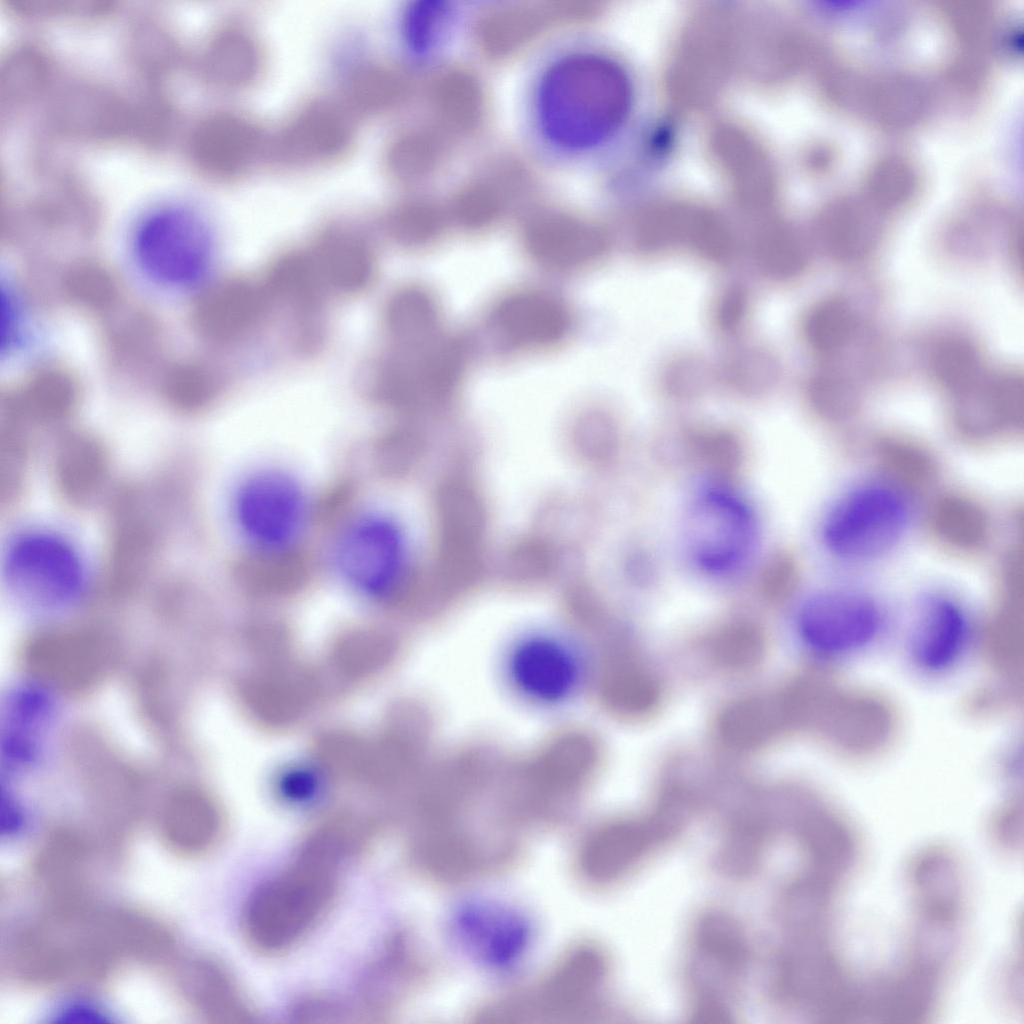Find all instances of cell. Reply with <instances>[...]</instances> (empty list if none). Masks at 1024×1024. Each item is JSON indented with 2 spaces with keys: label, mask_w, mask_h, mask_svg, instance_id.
Listing matches in <instances>:
<instances>
[{
  "label": "cell",
  "mask_w": 1024,
  "mask_h": 1024,
  "mask_svg": "<svg viewBox=\"0 0 1024 1024\" xmlns=\"http://www.w3.org/2000/svg\"><path fill=\"white\" fill-rule=\"evenodd\" d=\"M271 304H280L307 321L320 309L325 290L309 253H288L279 257L262 281Z\"/></svg>",
  "instance_id": "38"
},
{
  "label": "cell",
  "mask_w": 1024,
  "mask_h": 1024,
  "mask_svg": "<svg viewBox=\"0 0 1024 1024\" xmlns=\"http://www.w3.org/2000/svg\"><path fill=\"white\" fill-rule=\"evenodd\" d=\"M497 176V175H496ZM507 178H484L463 186L454 196L449 214L460 226L481 229L495 222L506 205Z\"/></svg>",
  "instance_id": "46"
},
{
  "label": "cell",
  "mask_w": 1024,
  "mask_h": 1024,
  "mask_svg": "<svg viewBox=\"0 0 1024 1024\" xmlns=\"http://www.w3.org/2000/svg\"><path fill=\"white\" fill-rule=\"evenodd\" d=\"M445 220L446 213L440 204L430 198L414 196L391 204L383 216V227L397 244L420 247L439 236Z\"/></svg>",
  "instance_id": "42"
},
{
  "label": "cell",
  "mask_w": 1024,
  "mask_h": 1024,
  "mask_svg": "<svg viewBox=\"0 0 1024 1024\" xmlns=\"http://www.w3.org/2000/svg\"><path fill=\"white\" fill-rule=\"evenodd\" d=\"M51 121L57 132L80 141L107 144L137 139V99L130 100L99 82H76L55 99Z\"/></svg>",
  "instance_id": "17"
},
{
  "label": "cell",
  "mask_w": 1024,
  "mask_h": 1024,
  "mask_svg": "<svg viewBox=\"0 0 1024 1024\" xmlns=\"http://www.w3.org/2000/svg\"><path fill=\"white\" fill-rule=\"evenodd\" d=\"M410 75L398 64L371 58L347 73L341 101L357 118H378L395 113L412 95Z\"/></svg>",
  "instance_id": "31"
},
{
  "label": "cell",
  "mask_w": 1024,
  "mask_h": 1024,
  "mask_svg": "<svg viewBox=\"0 0 1024 1024\" xmlns=\"http://www.w3.org/2000/svg\"><path fill=\"white\" fill-rule=\"evenodd\" d=\"M798 630L805 645L827 659L865 652L887 628L885 609L873 596L847 588H829L810 595L801 605Z\"/></svg>",
  "instance_id": "7"
},
{
  "label": "cell",
  "mask_w": 1024,
  "mask_h": 1024,
  "mask_svg": "<svg viewBox=\"0 0 1024 1024\" xmlns=\"http://www.w3.org/2000/svg\"><path fill=\"white\" fill-rule=\"evenodd\" d=\"M492 323L514 344L542 346L564 338L570 329L571 317L557 298L542 292L522 291L497 303Z\"/></svg>",
  "instance_id": "30"
},
{
  "label": "cell",
  "mask_w": 1024,
  "mask_h": 1024,
  "mask_svg": "<svg viewBox=\"0 0 1024 1024\" xmlns=\"http://www.w3.org/2000/svg\"><path fill=\"white\" fill-rule=\"evenodd\" d=\"M52 279V298L67 303L99 319L127 300L121 279L102 260L77 257L70 260Z\"/></svg>",
  "instance_id": "35"
},
{
  "label": "cell",
  "mask_w": 1024,
  "mask_h": 1024,
  "mask_svg": "<svg viewBox=\"0 0 1024 1024\" xmlns=\"http://www.w3.org/2000/svg\"><path fill=\"white\" fill-rule=\"evenodd\" d=\"M271 305L263 282L227 276L210 283L195 296L188 321L201 340L228 345L253 332Z\"/></svg>",
  "instance_id": "19"
},
{
  "label": "cell",
  "mask_w": 1024,
  "mask_h": 1024,
  "mask_svg": "<svg viewBox=\"0 0 1024 1024\" xmlns=\"http://www.w3.org/2000/svg\"><path fill=\"white\" fill-rule=\"evenodd\" d=\"M524 244L543 266L567 270L600 258L607 250L608 238L598 226L579 217L544 212L527 223Z\"/></svg>",
  "instance_id": "27"
},
{
  "label": "cell",
  "mask_w": 1024,
  "mask_h": 1024,
  "mask_svg": "<svg viewBox=\"0 0 1024 1024\" xmlns=\"http://www.w3.org/2000/svg\"><path fill=\"white\" fill-rule=\"evenodd\" d=\"M270 132L249 112L217 108L201 115L186 138L191 166L205 179L234 184L266 165Z\"/></svg>",
  "instance_id": "10"
},
{
  "label": "cell",
  "mask_w": 1024,
  "mask_h": 1024,
  "mask_svg": "<svg viewBox=\"0 0 1024 1024\" xmlns=\"http://www.w3.org/2000/svg\"><path fill=\"white\" fill-rule=\"evenodd\" d=\"M427 98L435 124L450 136L477 128L484 112V96L477 77L461 67L443 69L427 85Z\"/></svg>",
  "instance_id": "36"
},
{
  "label": "cell",
  "mask_w": 1024,
  "mask_h": 1024,
  "mask_svg": "<svg viewBox=\"0 0 1024 1024\" xmlns=\"http://www.w3.org/2000/svg\"><path fill=\"white\" fill-rule=\"evenodd\" d=\"M857 316L853 306L839 296L818 301L803 321V335L808 346L821 356H833L853 339Z\"/></svg>",
  "instance_id": "43"
},
{
  "label": "cell",
  "mask_w": 1024,
  "mask_h": 1024,
  "mask_svg": "<svg viewBox=\"0 0 1024 1024\" xmlns=\"http://www.w3.org/2000/svg\"><path fill=\"white\" fill-rule=\"evenodd\" d=\"M46 184L35 194L3 207L2 240L29 252H45L93 239L100 226V210L92 195L62 173Z\"/></svg>",
  "instance_id": "5"
},
{
  "label": "cell",
  "mask_w": 1024,
  "mask_h": 1024,
  "mask_svg": "<svg viewBox=\"0 0 1024 1024\" xmlns=\"http://www.w3.org/2000/svg\"><path fill=\"white\" fill-rule=\"evenodd\" d=\"M928 363L937 383L954 395L970 388L987 372L974 344L959 335L937 340L929 352Z\"/></svg>",
  "instance_id": "44"
},
{
  "label": "cell",
  "mask_w": 1024,
  "mask_h": 1024,
  "mask_svg": "<svg viewBox=\"0 0 1024 1024\" xmlns=\"http://www.w3.org/2000/svg\"><path fill=\"white\" fill-rule=\"evenodd\" d=\"M463 349L441 337L416 348H393L376 379L378 393L400 406H415L446 397L458 383Z\"/></svg>",
  "instance_id": "15"
},
{
  "label": "cell",
  "mask_w": 1024,
  "mask_h": 1024,
  "mask_svg": "<svg viewBox=\"0 0 1024 1024\" xmlns=\"http://www.w3.org/2000/svg\"><path fill=\"white\" fill-rule=\"evenodd\" d=\"M449 137L433 124H413L397 129L383 144L380 167L389 181L409 185L431 176L449 151Z\"/></svg>",
  "instance_id": "33"
},
{
  "label": "cell",
  "mask_w": 1024,
  "mask_h": 1024,
  "mask_svg": "<svg viewBox=\"0 0 1024 1024\" xmlns=\"http://www.w3.org/2000/svg\"><path fill=\"white\" fill-rule=\"evenodd\" d=\"M28 670L49 685L81 693L97 685L108 669L105 643L86 631L57 629L41 633L27 643Z\"/></svg>",
  "instance_id": "20"
},
{
  "label": "cell",
  "mask_w": 1024,
  "mask_h": 1024,
  "mask_svg": "<svg viewBox=\"0 0 1024 1024\" xmlns=\"http://www.w3.org/2000/svg\"><path fill=\"white\" fill-rule=\"evenodd\" d=\"M380 826L352 815L323 820L295 855L248 899L242 930L255 951L275 956L300 943L335 903L347 864L379 840Z\"/></svg>",
  "instance_id": "1"
},
{
  "label": "cell",
  "mask_w": 1024,
  "mask_h": 1024,
  "mask_svg": "<svg viewBox=\"0 0 1024 1024\" xmlns=\"http://www.w3.org/2000/svg\"><path fill=\"white\" fill-rule=\"evenodd\" d=\"M596 836L587 865L600 877L626 873L671 839L678 829L674 820L644 819L621 823Z\"/></svg>",
  "instance_id": "32"
},
{
  "label": "cell",
  "mask_w": 1024,
  "mask_h": 1024,
  "mask_svg": "<svg viewBox=\"0 0 1024 1024\" xmlns=\"http://www.w3.org/2000/svg\"><path fill=\"white\" fill-rule=\"evenodd\" d=\"M357 120L341 99L308 98L270 132L266 165L285 173L336 167L356 150Z\"/></svg>",
  "instance_id": "6"
},
{
  "label": "cell",
  "mask_w": 1024,
  "mask_h": 1024,
  "mask_svg": "<svg viewBox=\"0 0 1024 1024\" xmlns=\"http://www.w3.org/2000/svg\"><path fill=\"white\" fill-rule=\"evenodd\" d=\"M452 9L442 0H423L415 4L408 18V34L418 50H428L446 35Z\"/></svg>",
  "instance_id": "48"
},
{
  "label": "cell",
  "mask_w": 1024,
  "mask_h": 1024,
  "mask_svg": "<svg viewBox=\"0 0 1024 1024\" xmlns=\"http://www.w3.org/2000/svg\"><path fill=\"white\" fill-rule=\"evenodd\" d=\"M174 961L170 964L174 991L195 1015L216 1024L256 1021L250 999L220 960L199 954Z\"/></svg>",
  "instance_id": "24"
},
{
  "label": "cell",
  "mask_w": 1024,
  "mask_h": 1024,
  "mask_svg": "<svg viewBox=\"0 0 1024 1024\" xmlns=\"http://www.w3.org/2000/svg\"><path fill=\"white\" fill-rule=\"evenodd\" d=\"M81 397L76 372L61 363H43L2 390L1 421L28 432L59 425L75 413Z\"/></svg>",
  "instance_id": "22"
},
{
  "label": "cell",
  "mask_w": 1024,
  "mask_h": 1024,
  "mask_svg": "<svg viewBox=\"0 0 1024 1024\" xmlns=\"http://www.w3.org/2000/svg\"><path fill=\"white\" fill-rule=\"evenodd\" d=\"M3 570L7 584L18 596L47 605L75 599L87 579L77 549L61 535L44 530L14 538L5 553Z\"/></svg>",
  "instance_id": "11"
},
{
  "label": "cell",
  "mask_w": 1024,
  "mask_h": 1024,
  "mask_svg": "<svg viewBox=\"0 0 1024 1024\" xmlns=\"http://www.w3.org/2000/svg\"><path fill=\"white\" fill-rule=\"evenodd\" d=\"M384 320L392 348L420 347L442 337L437 303L419 286L394 292L386 304Z\"/></svg>",
  "instance_id": "39"
},
{
  "label": "cell",
  "mask_w": 1024,
  "mask_h": 1024,
  "mask_svg": "<svg viewBox=\"0 0 1024 1024\" xmlns=\"http://www.w3.org/2000/svg\"><path fill=\"white\" fill-rule=\"evenodd\" d=\"M582 664L577 651L555 635H527L511 648L506 673L513 689L538 705L562 703L578 690Z\"/></svg>",
  "instance_id": "18"
},
{
  "label": "cell",
  "mask_w": 1024,
  "mask_h": 1024,
  "mask_svg": "<svg viewBox=\"0 0 1024 1024\" xmlns=\"http://www.w3.org/2000/svg\"><path fill=\"white\" fill-rule=\"evenodd\" d=\"M163 401L182 414H196L210 407L222 390L218 370L207 360L185 356L167 362L157 380Z\"/></svg>",
  "instance_id": "37"
},
{
  "label": "cell",
  "mask_w": 1024,
  "mask_h": 1024,
  "mask_svg": "<svg viewBox=\"0 0 1024 1024\" xmlns=\"http://www.w3.org/2000/svg\"><path fill=\"white\" fill-rule=\"evenodd\" d=\"M748 309V296L745 289L739 285L727 288L720 296L715 311L718 327L726 332L733 333L742 325Z\"/></svg>",
  "instance_id": "50"
},
{
  "label": "cell",
  "mask_w": 1024,
  "mask_h": 1024,
  "mask_svg": "<svg viewBox=\"0 0 1024 1024\" xmlns=\"http://www.w3.org/2000/svg\"><path fill=\"white\" fill-rule=\"evenodd\" d=\"M759 269L769 278L787 281L799 276L807 263V251L793 234L776 231L762 236L754 248Z\"/></svg>",
  "instance_id": "47"
},
{
  "label": "cell",
  "mask_w": 1024,
  "mask_h": 1024,
  "mask_svg": "<svg viewBox=\"0 0 1024 1024\" xmlns=\"http://www.w3.org/2000/svg\"><path fill=\"white\" fill-rule=\"evenodd\" d=\"M333 559L341 577L357 591L386 596L395 592L406 577L407 543L394 520L366 515L343 530Z\"/></svg>",
  "instance_id": "12"
},
{
  "label": "cell",
  "mask_w": 1024,
  "mask_h": 1024,
  "mask_svg": "<svg viewBox=\"0 0 1024 1024\" xmlns=\"http://www.w3.org/2000/svg\"><path fill=\"white\" fill-rule=\"evenodd\" d=\"M100 320L102 356L111 378L129 387L157 380L167 364V334L159 317L126 300Z\"/></svg>",
  "instance_id": "14"
},
{
  "label": "cell",
  "mask_w": 1024,
  "mask_h": 1024,
  "mask_svg": "<svg viewBox=\"0 0 1024 1024\" xmlns=\"http://www.w3.org/2000/svg\"><path fill=\"white\" fill-rule=\"evenodd\" d=\"M269 51L258 28L248 19L230 16L219 21L201 43L195 70L210 88L242 93L266 77Z\"/></svg>",
  "instance_id": "16"
},
{
  "label": "cell",
  "mask_w": 1024,
  "mask_h": 1024,
  "mask_svg": "<svg viewBox=\"0 0 1024 1024\" xmlns=\"http://www.w3.org/2000/svg\"><path fill=\"white\" fill-rule=\"evenodd\" d=\"M910 515L909 502L897 488L885 482H864L829 507L821 523V541L842 561L877 559L899 543Z\"/></svg>",
  "instance_id": "4"
},
{
  "label": "cell",
  "mask_w": 1024,
  "mask_h": 1024,
  "mask_svg": "<svg viewBox=\"0 0 1024 1024\" xmlns=\"http://www.w3.org/2000/svg\"><path fill=\"white\" fill-rule=\"evenodd\" d=\"M138 264L151 279L182 287L202 273L209 239L200 214L182 203L154 207L139 221L133 239Z\"/></svg>",
  "instance_id": "8"
},
{
  "label": "cell",
  "mask_w": 1024,
  "mask_h": 1024,
  "mask_svg": "<svg viewBox=\"0 0 1024 1024\" xmlns=\"http://www.w3.org/2000/svg\"><path fill=\"white\" fill-rule=\"evenodd\" d=\"M109 456L94 435L74 431L63 435L53 459V475L59 493L70 503L87 504L104 487Z\"/></svg>",
  "instance_id": "34"
},
{
  "label": "cell",
  "mask_w": 1024,
  "mask_h": 1024,
  "mask_svg": "<svg viewBox=\"0 0 1024 1024\" xmlns=\"http://www.w3.org/2000/svg\"><path fill=\"white\" fill-rule=\"evenodd\" d=\"M593 8L583 1H547L505 6L482 17L477 38L482 51L500 59L514 54L550 28L579 22Z\"/></svg>",
  "instance_id": "26"
},
{
  "label": "cell",
  "mask_w": 1024,
  "mask_h": 1024,
  "mask_svg": "<svg viewBox=\"0 0 1024 1024\" xmlns=\"http://www.w3.org/2000/svg\"><path fill=\"white\" fill-rule=\"evenodd\" d=\"M972 637L966 609L950 596L931 595L916 610L906 638V652L918 671L939 676L959 665Z\"/></svg>",
  "instance_id": "21"
},
{
  "label": "cell",
  "mask_w": 1024,
  "mask_h": 1024,
  "mask_svg": "<svg viewBox=\"0 0 1024 1024\" xmlns=\"http://www.w3.org/2000/svg\"><path fill=\"white\" fill-rule=\"evenodd\" d=\"M309 255L327 293L358 294L376 275V257L369 241L346 225L323 229Z\"/></svg>",
  "instance_id": "29"
},
{
  "label": "cell",
  "mask_w": 1024,
  "mask_h": 1024,
  "mask_svg": "<svg viewBox=\"0 0 1024 1024\" xmlns=\"http://www.w3.org/2000/svg\"><path fill=\"white\" fill-rule=\"evenodd\" d=\"M226 832L224 815L207 793L181 787L164 801L157 817L162 845L183 859H198L217 849Z\"/></svg>",
  "instance_id": "25"
},
{
  "label": "cell",
  "mask_w": 1024,
  "mask_h": 1024,
  "mask_svg": "<svg viewBox=\"0 0 1024 1024\" xmlns=\"http://www.w3.org/2000/svg\"><path fill=\"white\" fill-rule=\"evenodd\" d=\"M772 371L770 363L753 355L751 358L745 357L743 360H738L730 370V374L737 384L757 385L766 384Z\"/></svg>",
  "instance_id": "51"
},
{
  "label": "cell",
  "mask_w": 1024,
  "mask_h": 1024,
  "mask_svg": "<svg viewBox=\"0 0 1024 1024\" xmlns=\"http://www.w3.org/2000/svg\"><path fill=\"white\" fill-rule=\"evenodd\" d=\"M127 40L129 56L148 80L161 78L178 61L174 37L156 18H137Z\"/></svg>",
  "instance_id": "45"
},
{
  "label": "cell",
  "mask_w": 1024,
  "mask_h": 1024,
  "mask_svg": "<svg viewBox=\"0 0 1024 1024\" xmlns=\"http://www.w3.org/2000/svg\"><path fill=\"white\" fill-rule=\"evenodd\" d=\"M91 850L87 838L71 827L58 826L44 836L32 861L42 907L69 910L93 903Z\"/></svg>",
  "instance_id": "23"
},
{
  "label": "cell",
  "mask_w": 1024,
  "mask_h": 1024,
  "mask_svg": "<svg viewBox=\"0 0 1024 1024\" xmlns=\"http://www.w3.org/2000/svg\"><path fill=\"white\" fill-rule=\"evenodd\" d=\"M713 647L716 658L724 664L744 667L759 658L762 642L754 629L738 626L720 634Z\"/></svg>",
  "instance_id": "49"
},
{
  "label": "cell",
  "mask_w": 1024,
  "mask_h": 1024,
  "mask_svg": "<svg viewBox=\"0 0 1024 1024\" xmlns=\"http://www.w3.org/2000/svg\"><path fill=\"white\" fill-rule=\"evenodd\" d=\"M233 512L238 528L261 553L281 552L300 535L308 512L300 485L277 470L252 474L238 487Z\"/></svg>",
  "instance_id": "13"
},
{
  "label": "cell",
  "mask_w": 1024,
  "mask_h": 1024,
  "mask_svg": "<svg viewBox=\"0 0 1024 1024\" xmlns=\"http://www.w3.org/2000/svg\"><path fill=\"white\" fill-rule=\"evenodd\" d=\"M880 231L870 215L857 206L839 204L824 217L820 241L824 251L841 262L866 258L877 246Z\"/></svg>",
  "instance_id": "40"
},
{
  "label": "cell",
  "mask_w": 1024,
  "mask_h": 1024,
  "mask_svg": "<svg viewBox=\"0 0 1024 1024\" xmlns=\"http://www.w3.org/2000/svg\"><path fill=\"white\" fill-rule=\"evenodd\" d=\"M409 937L390 935L364 971L357 988L354 1013L373 1020L389 1015L421 975V964Z\"/></svg>",
  "instance_id": "28"
},
{
  "label": "cell",
  "mask_w": 1024,
  "mask_h": 1024,
  "mask_svg": "<svg viewBox=\"0 0 1024 1024\" xmlns=\"http://www.w3.org/2000/svg\"><path fill=\"white\" fill-rule=\"evenodd\" d=\"M633 85L616 61L576 53L551 66L538 91V113L546 136L568 149H585L611 137L633 105Z\"/></svg>",
  "instance_id": "3"
},
{
  "label": "cell",
  "mask_w": 1024,
  "mask_h": 1024,
  "mask_svg": "<svg viewBox=\"0 0 1024 1024\" xmlns=\"http://www.w3.org/2000/svg\"><path fill=\"white\" fill-rule=\"evenodd\" d=\"M756 537L754 513L730 491L704 490L687 511L686 550L693 564L707 574L726 575L739 569L752 554Z\"/></svg>",
  "instance_id": "9"
},
{
  "label": "cell",
  "mask_w": 1024,
  "mask_h": 1024,
  "mask_svg": "<svg viewBox=\"0 0 1024 1024\" xmlns=\"http://www.w3.org/2000/svg\"><path fill=\"white\" fill-rule=\"evenodd\" d=\"M134 929L124 906L71 912L42 909L8 940L11 978L33 988H95L134 962Z\"/></svg>",
  "instance_id": "2"
},
{
  "label": "cell",
  "mask_w": 1024,
  "mask_h": 1024,
  "mask_svg": "<svg viewBox=\"0 0 1024 1024\" xmlns=\"http://www.w3.org/2000/svg\"><path fill=\"white\" fill-rule=\"evenodd\" d=\"M51 75L52 62L43 49L29 43L17 45L2 63V104L8 108L27 104L47 87Z\"/></svg>",
  "instance_id": "41"
}]
</instances>
